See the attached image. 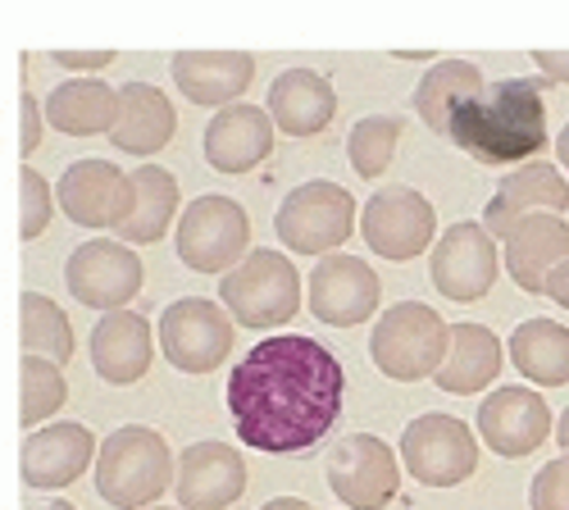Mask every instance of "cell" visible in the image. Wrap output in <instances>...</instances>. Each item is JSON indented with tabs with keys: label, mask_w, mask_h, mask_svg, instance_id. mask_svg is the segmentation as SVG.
Here are the masks:
<instances>
[{
	"label": "cell",
	"mask_w": 569,
	"mask_h": 510,
	"mask_svg": "<svg viewBox=\"0 0 569 510\" xmlns=\"http://www.w3.org/2000/svg\"><path fill=\"white\" fill-rule=\"evenodd\" d=\"M46 510H78V506H69V501H51V506H46Z\"/></svg>",
	"instance_id": "43"
},
{
	"label": "cell",
	"mask_w": 569,
	"mask_h": 510,
	"mask_svg": "<svg viewBox=\"0 0 569 510\" xmlns=\"http://www.w3.org/2000/svg\"><path fill=\"white\" fill-rule=\"evenodd\" d=\"M542 297H551L556 306H565V310H569V260H565L560 269H551V278H547Z\"/></svg>",
	"instance_id": "39"
},
{
	"label": "cell",
	"mask_w": 569,
	"mask_h": 510,
	"mask_svg": "<svg viewBox=\"0 0 569 510\" xmlns=\"http://www.w3.org/2000/svg\"><path fill=\"white\" fill-rule=\"evenodd\" d=\"M151 360H156V333H151L147 314L114 310V314L97 319V329H91V364H97V374L106 383H114V388L141 383Z\"/></svg>",
	"instance_id": "20"
},
{
	"label": "cell",
	"mask_w": 569,
	"mask_h": 510,
	"mask_svg": "<svg viewBox=\"0 0 569 510\" xmlns=\"http://www.w3.org/2000/svg\"><path fill=\"white\" fill-rule=\"evenodd\" d=\"M156 510H160V506H156Z\"/></svg>",
	"instance_id": "45"
},
{
	"label": "cell",
	"mask_w": 569,
	"mask_h": 510,
	"mask_svg": "<svg viewBox=\"0 0 569 510\" xmlns=\"http://www.w3.org/2000/svg\"><path fill=\"white\" fill-rule=\"evenodd\" d=\"M19 342H23V356H41L51 364H69L78 351L69 314L41 292H23L19 301Z\"/></svg>",
	"instance_id": "31"
},
{
	"label": "cell",
	"mask_w": 569,
	"mask_h": 510,
	"mask_svg": "<svg viewBox=\"0 0 569 510\" xmlns=\"http://www.w3.org/2000/svg\"><path fill=\"white\" fill-rule=\"evenodd\" d=\"M46 123L69 137L114 132L119 123V91L106 78H64L46 97Z\"/></svg>",
	"instance_id": "26"
},
{
	"label": "cell",
	"mask_w": 569,
	"mask_h": 510,
	"mask_svg": "<svg viewBox=\"0 0 569 510\" xmlns=\"http://www.w3.org/2000/svg\"><path fill=\"white\" fill-rule=\"evenodd\" d=\"M56 201L78 228H114L119 233L137 210V188L132 173H123L110 160H78L60 173Z\"/></svg>",
	"instance_id": "14"
},
{
	"label": "cell",
	"mask_w": 569,
	"mask_h": 510,
	"mask_svg": "<svg viewBox=\"0 0 569 510\" xmlns=\"http://www.w3.org/2000/svg\"><path fill=\"white\" fill-rule=\"evenodd\" d=\"M51 60H56L60 69H73V73H78V69H106V64L114 60V51H56Z\"/></svg>",
	"instance_id": "37"
},
{
	"label": "cell",
	"mask_w": 569,
	"mask_h": 510,
	"mask_svg": "<svg viewBox=\"0 0 569 510\" xmlns=\"http://www.w3.org/2000/svg\"><path fill=\"white\" fill-rule=\"evenodd\" d=\"M529 506L533 510H569V456L547 460V466L533 474Z\"/></svg>",
	"instance_id": "35"
},
{
	"label": "cell",
	"mask_w": 569,
	"mask_h": 510,
	"mask_svg": "<svg viewBox=\"0 0 569 510\" xmlns=\"http://www.w3.org/2000/svg\"><path fill=\"white\" fill-rule=\"evenodd\" d=\"M501 260H506L510 278L519 283V292L542 297L551 269H560L569 260V223L560 214H533V219H525L506 238Z\"/></svg>",
	"instance_id": "24"
},
{
	"label": "cell",
	"mask_w": 569,
	"mask_h": 510,
	"mask_svg": "<svg viewBox=\"0 0 569 510\" xmlns=\"http://www.w3.org/2000/svg\"><path fill=\"white\" fill-rule=\"evenodd\" d=\"M497 269H501V251L497 238L479 219H460L451 223L447 233L438 238L433 256H429V273H433V288L447 301H483L497 283Z\"/></svg>",
	"instance_id": "12"
},
{
	"label": "cell",
	"mask_w": 569,
	"mask_h": 510,
	"mask_svg": "<svg viewBox=\"0 0 569 510\" xmlns=\"http://www.w3.org/2000/svg\"><path fill=\"white\" fill-rule=\"evenodd\" d=\"M479 438L506 460L533 456L551 438V406L533 388H497L479 401Z\"/></svg>",
	"instance_id": "18"
},
{
	"label": "cell",
	"mask_w": 569,
	"mask_h": 510,
	"mask_svg": "<svg viewBox=\"0 0 569 510\" xmlns=\"http://www.w3.org/2000/svg\"><path fill=\"white\" fill-rule=\"evenodd\" d=\"M569 210V182L551 160H529L497 182V192L483 210V228L492 238H510L519 223L533 214H565Z\"/></svg>",
	"instance_id": "17"
},
{
	"label": "cell",
	"mask_w": 569,
	"mask_h": 510,
	"mask_svg": "<svg viewBox=\"0 0 569 510\" xmlns=\"http://www.w3.org/2000/svg\"><path fill=\"white\" fill-rule=\"evenodd\" d=\"M306 301L315 319L333 323V329H356V323L373 319L378 301H383V283L360 256H323L306 278Z\"/></svg>",
	"instance_id": "15"
},
{
	"label": "cell",
	"mask_w": 569,
	"mask_h": 510,
	"mask_svg": "<svg viewBox=\"0 0 569 510\" xmlns=\"http://www.w3.org/2000/svg\"><path fill=\"white\" fill-rule=\"evenodd\" d=\"M19 397H23V406H19L23 429L28 433L46 429V420H51V414L69 401V383L60 374V364L41 360V356H23V364H19Z\"/></svg>",
	"instance_id": "32"
},
{
	"label": "cell",
	"mask_w": 569,
	"mask_h": 510,
	"mask_svg": "<svg viewBox=\"0 0 569 510\" xmlns=\"http://www.w3.org/2000/svg\"><path fill=\"white\" fill-rule=\"evenodd\" d=\"M178 479V460L164 433L147 424H119L97 456V492L114 510H147Z\"/></svg>",
	"instance_id": "3"
},
{
	"label": "cell",
	"mask_w": 569,
	"mask_h": 510,
	"mask_svg": "<svg viewBox=\"0 0 569 510\" xmlns=\"http://www.w3.org/2000/svg\"><path fill=\"white\" fill-rule=\"evenodd\" d=\"M556 442L569 451V406H565V414H560V420H556Z\"/></svg>",
	"instance_id": "42"
},
{
	"label": "cell",
	"mask_w": 569,
	"mask_h": 510,
	"mask_svg": "<svg viewBox=\"0 0 569 510\" xmlns=\"http://www.w3.org/2000/svg\"><path fill=\"white\" fill-rule=\"evenodd\" d=\"M260 510H306V501H301V497H273V501H264Z\"/></svg>",
	"instance_id": "40"
},
{
	"label": "cell",
	"mask_w": 569,
	"mask_h": 510,
	"mask_svg": "<svg viewBox=\"0 0 569 510\" xmlns=\"http://www.w3.org/2000/svg\"><path fill=\"white\" fill-rule=\"evenodd\" d=\"M488 78L479 73V64L469 60H438L429 73L415 82V114L429 123L433 132H447L451 128V110L473 97V91H483Z\"/></svg>",
	"instance_id": "30"
},
{
	"label": "cell",
	"mask_w": 569,
	"mask_h": 510,
	"mask_svg": "<svg viewBox=\"0 0 569 510\" xmlns=\"http://www.w3.org/2000/svg\"><path fill=\"white\" fill-rule=\"evenodd\" d=\"M342 360L315 338H260L228 374V414L247 447L264 456H297L319 447L342 420Z\"/></svg>",
	"instance_id": "1"
},
{
	"label": "cell",
	"mask_w": 569,
	"mask_h": 510,
	"mask_svg": "<svg viewBox=\"0 0 569 510\" xmlns=\"http://www.w3.org/2000/svg\"><path fill=\"white\" fill-rule=\"evenodd\" d=\"M251 256V214L232 197H197L178 219V260L192 273H228Z\"/></svg>",
	"instance_id": "7"
},
{
	"label": "cell",
	"mask_w": 569,
	"mask_h": 510,
	"mask_svg": "<svg viewBox=\"0 0 569 510\" xmlns=\"http://www.w3.org/2000/svg\"><path fill=\"white\" fill-rule=\"evenodd\" d=\"M178 510H228L247 492V460L237 447L206 438L178 456Z\"/></svg>",
	"instance_id": "16"
},
{
	"label": "cell",
	"mask_w": 569,
	"mask_h": 510,
	"mask_svg": "<svg viewBox=\"0 0 569 510\" xmlns=\"http://www.w3.org/2000/svg\"><path fill=\"white\" fill-rule=\"evenodd\" d=\"M360 233L369 242L373 256L383 260H415L429 247H438V214H433V201L406 188V182H388L378 188L369 201H365V214H360Z\"/></svg>",
	"instance_id": "10"
},
{
	"label": "cell",
	"mask_w": 569,
	"mask_h": 510,
	"mask_svg": "<svg viewBox=\"0 0 569 510\" xmlns=\"http://www.w3.org/2000/svg\"><path fill=\"white\" fill-rule=\"evenodd\" d=\"M323 474L347 510H388L401 492L397 451L373 433L338 438L323 456Z\"/></svg>",
	"instance_id": "9"
},
{
	"label": "cell",
	"mask_w": 569,
	"mask_h": 510,
	"mask_svg": "<svg viewBox=\"0 0 569 510\" xmlns=\"http://www.w3.org/2000/svg\"><path fill=\"white\" fill-rule=\"evenodd\" d=\"M219 306L242 329H282L301 310V273L278 251H251L219 278Z\"/></svg>",
	"instance_id": "5"
},
{
	"label": "cell",
	"mask_w": 569,
	"mask_h": 510,
	"mask_svg": "<svg viewBox=\"0 0 569 510\" xmlns=\"http://www.w3.org/2000/svg\"><path fill=\"white\" fill-rule=\"evenodd\" d=\"M451 323L423 301H401L383 310V319L369 333V360L378 364V374H388L397 383H419L438 379V369L447 360Z\"/></svg>",
	"instance_id": "4"
},
{
	"label": "cell",
	"mask_w": 569,
	"mask_h": 510,
	"mask_svg": "<svg viewBox=\"0 0 569 510\" xmlns=\"http://www.w3.org/2000/svg\"><path fill=\"white\" fill-rule=\"evenodd\" d=\"M273 156V119L264 106H228L206 128V160L219 173H251Z\"/></svg>",
	"instance_id": "22"
},
{
	"label": "cell",
	"mask_w": 569,
	"mask_h": 510,
	"mask_svg": "<svg viewBox=\"0 0 569 510\" xmlns=\"http://www.w3.org/2000/svg\"><path fill=\"white\" fill-rule=\"evenodd\" d=\"M278 238L297 256H333L356 233V197L328 178H310L278 206Z\"/></svg>",
	"instance_id": "6"
},
{
	"label": "cell",
	"mask_w": 569,
	"mask_h": 510,
	"mask_svg": "<svg viewBox=\"0 0 569 510\" xmlns=\"http://www.w3.org/2000/svg\"><path fill=\"white\" fill-rule=\"evenodd\" d=\"M401 132H406V119L401 114H369L351 128L347 137V156H351V169L360 178H383L397 147H401Z\"/></svg>",
	"instance_id": "33"
},
{
	"label": "cell",
	"mask_w": 569,
	"mask_h": 510,
	"mask_svg": "<svg viewBox=\"0 0 569 510\" xmlns=\"http://www.w3.org/2000/svg\"><path fill=\"white\" fill-rule=\"evenodd\" d=\"M232 314L210 297H182L160 314V351L178 374H210L232 351Z\"/></svg>",
	"instance_id": "11"
},
{
	"label": "cell",
	"mask_w": 569,
	"mask_h": 510,
	"mask_svg": "<svg viewBox=\"0 0 569 510\" xmlns=\"http://www.w3.org/2000/svg\"><path fill=\"white\" fill-rule=\"evenodd\" d=\"M401 466L423 488H460L479 470V438L465 420L429 410L401 433Z\"/></svg>",
	"instance_id": "8"
},
{
	"label": "cell",
	"mask_w": 569,
	"mask_h": 510,
	"mask_svg": "<svg viewBox=\"0 0 569 510\" xmlns=\"http://www.w3.org/2000/svg\"><path fill=\"white\" fill-rule=\"evenodd\" d=\"M269 119L288 137H319L338 119V87L315 69H282L269 82Z\"/></svg>",
	"instance_id": "23"
},
{
	"label": "cell",
	"mask_w": 569,
	"mask_h": 510,
	"mask_svg": "<svg viewBox=\"0 0 569 510\" xmlns=\"http://www.w3.org/2000/svg\"><path fill=\"white\" fill-rule=\"evenodd\" d=\"M447 137L483 169L529 164L542 147H551L542 78H497L473 91L451 110Z\"/></svg>",
	"instance_id": "2"
},
{
	"label": "cell",
	"mask_w": 569,
	"mask_h": 510,
	"mask_svg": "<svg viewBox=\"0 0 569 510\" xmlns=\"http://www.w3.org/2000/svg\"><path fill=\"white\" fill-rule=\"evenodd\" d=\"M501 374V342L483 323H451V342H447V360L438 369V388L456 392V397H473L483 392L492 379Z\"/></svg>",
	"instance_id": "27"
},
{
	"label": "cell",
	"mask_w": 569,
	"mask_h": 510,
	"mask_svg": "<svg viewBox=\"0 0 569 510\" xmlns=\"http://www.w3.org/2000/svg\"><path fill=\"white\" fill-rule=\"evenodd\" d=\"M533 64L547 73V82H569V51H533Z\"/></svg>",
	"instance_id": "38"
},
{
	"label": "cell",
	"mask_w": 569,
	"mask_h": 510,
	"mask_svg": "<svg viewBox=\"0 0 569 510\" xmlns=\"http://www.w3.org/2000/svg\"><path fill=\"white\" fill-rule=\"evenodd\" d=\"M141 278H147L141 256H132V247L119 238H91L78 251H69V264H64L69 292L101 314L123 310L141 292Z\"/></svg>",
	"instance_id": "13"
},
{
	"label": "cell",
	"mask_w": 569,
	"mask_h": 510,
	"mask_svg": "<svg viewBox=\"0 0 569 510\" xmlns=\"http://www.w3.org/2000/svg\"><path fill=\"white\" fill-rule=\"evenodd\" d=\"M510 360L525 379L542 388L569 383V329L556 319H525L510 333Z\"/></svg>",
	"instance_id": "28"
},
{
	"label": "cell",
	"mask_w": 569,
	"mask_h": 510,
	"mask_svg": "<svg viewBox=\"0 0 569 510\" xmlns=\"http://www.w3.org/2000/svg\"><path fill=\"white\" fill-rule=\"evenodd\" d=\"M97 456H101L97 451V433H91L87 424H78V420H60V424L32 429L23 438L19 470H23L28 488L56 492V488H69L73 479H82Z\"/></svg>",
	"instance_id": "19"
},
{
	"label": "cell",
	"mask_w": 569,
	"mask_h": 510,
	"mask_svg": "<svg viewBox=\"0 0 569 510\" xmlns=\"http://www.w3.org/2000/svg\"><path fill=\"white\" fill-rule=\"evenodd\" d=\"M556 160L565 164V173H569V123L556 132Z\"/></svg>",
	"instance_id": "41"
},
{
	"label": "cell",
	"mask_w": 569,
	"mask_h": 510,
	"mask_svg": "<svg viewBox=\"0 0 569 510\" xmlns=\"http://www.w3.org/2000/svg\"><path fill=\"white\" fill-rule=\"evenodd\" d=\"M178 132V110L151 82H123L119 87V123L110 132V147L128 156H156L173 142Z\"/></svg>",
	"instance_id": "25"
},
{
	"label": "cell",
	"mask_w": 569,
	"mask_h": 510,
	"mask_svg": "<svg viewBox=\"0 0 569 510\" xmlns=\"http://www.w3.org/2000/svg\"><path fill=\"white\" fill-rule=\"evenodd\" d=\"M41 119H46V110L37 106L32 91H23L19 97V151L23 156H32L41 147Z\"/></svg>",
	"instance_id": "36"
},
{
	"label": "cell",
	"mask_w": 569,
	"mask_h": 510,
	"mask_svg": "<svg viewBox=\"0 0 569 510\" xmlns=\"http://www.w3.org/2000/svg\"><path fill=\"white\" fill-rule=\"evenodd\" d=\"M51 214H56V192H51V182H46L37 169H19V233L23 242H37L46 228H51Z\"/></svg>",
	"instance_id": "34"
},
{
	"label": "cell",
	"mask_w": 569,
	"mask_h": 510,
	"mask_svg": "<svg viewBox=\"0 0 569 510\" xmlns=\"http://www.w3.org/2000/svg\"><path fill=\"white\" fill-rule=\"evenodd\" d=\"M132 188H137V210L119 228V242L128 247H151L169 233V223L178 219V178L160 164H141L132 169Z\"/></svg>",
	"instance_id": "29"
},
{
	"label": "cell",
	"mask_w": 569,
	"mask_h": 510,
	"mask_svg": "<svg viewBox=\"0 0 569 510\" xmlns=\"http://www.w3.org/2000/svg\"><path fill=\"white\" fill-rule=\"evenodd\" d=\"M306 510H315V506H306Z\"/></svg>",
	"instance_id": "44"
},
{
	"label": "cell",
	"mask_w": 569,
	"mask_h": 510,
	"mask_svg": "<svg viewBox=\"0 0 569 510\" xmlns=\"http://www.w3.org/2000/svg\"><path fill=\"white\" fill-rule=\"evenodd\" d=\"M256 82V60L247 51H178L173 56V87L192 106L228 110Z\"/></svg>",
	"instance_id": "21"
}]
</instances>
